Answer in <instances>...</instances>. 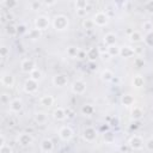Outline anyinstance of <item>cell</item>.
I'll list each match as a JSON object with an SVG mask.
<instances>
[{
  "instance_id": "cell-44",
  "label": "cell",
  "mask_w": 153,
  "mask_h": 153,
  "mask_svg": "<svg viewBox=\"0 0 153 153\" xmlns=\"http://www.w3.org/2000/svg\"><path fill=\"white\" fill-rule=\"evenodd\" d=\"M0 100L2 104H6V103H10V96L6 94V93H2L1 97H0Z\"/></svg>"
},
{
  "instance_id": "cell-7",
  "label": "cell",
  "mask_w": 153,
  "mask_h": 153,
  "mask_svg": "<svg viewBox=\"0 0 153 153\" xmlns=\"http://www.w3.org/2000/svg\"><path fill=\"white\" fill-rule=\"evenodd\" d=\"M72 91L75 94H82L86 91V84L82 80H76L72 85Z\"/></svg>"
},
{
  "instance_id": "cell-28",
  "label": "cell",
  "mask_w": 153,
  "mask_h": 153,
  "mask_svg": "<svg viewBox=\"0 0 153 153\" xmlns=\"http://www.w3.org/2000/svg\"><path fill=\"white\" fill-rule=\"evenodd\" d=\"M93 110H94L93 106L90 105V104H85V105H82V108H81V112H82V115H86V116L92 115Z\"/></svg>"
},
{
  "instance_id": "cell-6",
  "label": "cell",
  "mask_w": 153,
  "mask_h": 153,
  "mask_svg": "<svg viewBox=\"0 0 153 153\" xmlns=\"http://www.w3.org/2000/svg\"><path fill=\"white\" fill-rule=\"evenodd\" d=\"M37 88H38V81L32 80L31 78H29L24 84V90L27 93H33L37 91Z\"/></svg>"
},
{
  "instance_id": "cell-26",
  "label": "cell",
  "mask_w": 153,
  "mask_h": 153,
  "mask_svg": "<svg viewBox=\"0 0 153 153\" xmlns=\"http://www.w3.org/2000/svg\"><path fill=\"white\" fill-rule=\"evenodd\" d=\"M143 39H145L146 45H148V47L153 48V30H152V31H149V32H147V33L145 35Z\"/></svg>"
},
{
  "instance_id": "cell-12",
  "label": "cell",
  "mask_w": 153,
  "mask_h": 153,
  "mask_svg": "<svg viewBox=\"0 0 153 153\" xmlns=\"http://www.w3.org/2000/svg\"><path fill=\"white\" fill-rule=\"evenodd\" d=\"M53 148H54V143H53V141L50 139L42 140V142H41V151L43 153H50L53 151Z\"/></svg>"
},
{
  "instance_id": "cell-10",
  "label": "cell",
  "mask_w": 153,
  "mask_h": 153,
  "mask_svg": "<svg viewBox=\"0 0 153 153\" xmlns=\"http://www.w3.org/2000/svg\"><path fill=\"white\" fill-rule=\"evenodd\" d=\"M67 82H68V78L65 74H57L53 78V84L57 87H63L67 85Z\"/></svg>"
},
{
  "instance_id": "cell-11",
  "label": "cell",
  "mask_w": 153,
  "mask_h": 153,
  "mask_svg": "<svg viewBox=\"0 0 153 153\" xmlns=\"http://www.w3.org/2000/svg\"><path fill=\"white\" fill-rule=\"evenodd\" d=\"M84 139L86 141H88V142L94 141L97 139V131H96V129L92 128V127L85 128V130H84Z\"/></svg>"
},
{
  "instance_id": "cell-21",
  "label": "cell",
  "mask_w": 153,
  "mask_h": 153,
  "mask_svg": "<svg viewBox=\"0 0 153 153\" xmlns=\"http://www.w3.org/2000/svg\"><path fill=\"white\" fill-rule=\"evenodd\" d=\"M142 116H143V111H142L141 108L134 106V108L131 109V117H133L134 120H140Z\"/></svg>"
},
{
  "instance_id": "cell-40",
  "label": "cell",
  "mask_w": 153,
  "mask_h": 153,
  "mask_svg": "<svg viewBox=\"0 0 153 153\" xmlns=\"http://www.w3.org/2000/svg\"><path fill=\"white\" fill-rule=\"evenodd\" d=\"M0 153H13V149L8 145H5L0 147Z\"/></svg>"
},
{
  "instance_id": "cell-18",
  "label": "cell",
  "mask_w": 153,
  "mask_h": 153,
  "mask_svg": "<svg viewBox=\"0 0 153 153\" xmlns=\"http://www.w3.org/2000/svg\"><path fill=\"white\" fill-rule=\"evenodd\" d=\"M39 102H41V104H42L43 106H51V105L54 104V98H53V96H50V94H45V96H42V97H41Z\"/></svg>"
},
{
  "instance_id": "cell-29",
  "label": "cell",
  "mask_w": 153,
  "mask_h": 153,
  "mask_svg": "<svg viewBox=\"0 0 153 153\" xmlns=\"http://www.w3.org/2000/svg\"><path fill=\"white\" fill-rule=\"evenodd\" d=\"M35 120H36L37 123L43 124V123H45V121H47V115H45L44 112H37V114L35 115Z\"/></svg>"
},
{
  "instance_id": "cell-3",
  "label": "cell",
  "mask_w": 153,
  "mask_h": 153,
  "mask_svg": "<svg viewBox=\"0 0 153 153\" xmlns=\"http://www.w3.org/2000/svg\"><path fill=\"white\" fill-rule=\"evenodd\" d=\"M93 19V22H94V24L96 25H98V26H104L106 23H108V14L105 13V12H98V13H96L94 14V17L92 18Z\"/></svg>"
},
{
  "instance_id": "cell-20",
  "label": "cell",
  "mask_w": 153,
  "mask_h": 153,
  "mask_svg": "<svg viewBox=\"0 0 153 153\" xmlns=\"http://www.w3.org/2000/svg\"><path fill=\"white\" fill-rule=\"evenodd\" d=\"M134 97L131 96V94H123L122 96V99H121V102H122V104L123 105H126V106H130V105H133L134 104Z\"/></svg>"
},
{
  "instance_id": "cell-46",
  "label": "cell",
  "mask_w": 153,
  "mask_h": 153,
  "mask_svg": "<svg viewBox=\"0 0 153 153\" xmlns=\"http://www.w3.org/2000/svg\"><path fill=\"white\" fill-rule=\"evenodd\" d=\"M17 27H18V32H19V33H23V32L26 31V29H25L24 25H19V26H17Z\"/></svg>"
},
{
  "instance_id": "cell-15",
  "label": "cell",
  "mask_w": 153,
  "mask_h": 153,
  "mask_svg": "<svg viewBox=\"0 0 153 153\" xmlns=\"http://www.w3.org/2000/svg\"><path fill=\"white\" fill-rule=\"evenodd\" d=\"M116 41H117L116 35H115V33H111V32L106 33V35L104 36V39H103V42H104V43H105L108 47L116 45Z\"/></svg>"
},
{
  "instance_id": "cell-37",
  "label": "cell",
  "mask_w": 153,
  "mask_h": 153,
  "mask_svg": "<svg viewBox=\"0 0 153 153\" xmlns=\"http://www.w3.org/2000/svg\"><path fill=\"white\" fill-rule=\"evenodd\" d=\"M87 7V1L86 0H79L75 2V8L76 10H82V8H86Z\"/></svg>"
},
{
  "instance_id": "cell-42",
  "label": "cell",
  "mask_w": 153,
  "mask_h": 153,
  "mask_svg": "<svg viewBox=\"0 0 153 153\" xmlns=\"http://www.w3.org/2000/svg\"><path fill=\"white\" fill-rule=\"evenodd\" d=\"M41 6H42V2H39V1H31L30 2V7L32 10H38Z\"/></svg>"
},
{
  "instance_id": "cell-38",
  "label": "cell",
  "mask_w": 153,
  "mask_h": 153,
  "mask_svg": "<svg viewBox=\"0 0 153 153\" xmlns=\"http://www.w3.org/2000/svg\"><path fill=\"white\" fill-rule=\"evenodd\" d=\"M8 54H10V48H7L6 45H1V47H0V56H1L2 59H5Z\"/></svg>"
},
{
  "instance_id": "cell-43",
  "label": "cell",
  "mask_w": 153,
  "mask_h": 153,
  "mask_svg": "<svg viewBox=\"0 0 153 153\" xmlns=\"http://www.w3.org/2000/svg\"><path fill=\"white\" fill-rule=\"evenodd\" d=\"M145 146H146V148H147L148 151H153V137H151V139H148V140L146 141V143H145Z\"/></svg>"
},
{
  "instance_id": "cell-36",
  "label": "cell",
  "mask_w": 153,
  "mask_h": 153,
  "mask_svg": "<svg viewBox=\"0 0 153 153\" xmlns=\"http://www.w3.org/2000/svg\"><path fill=\"white\" fill-rule=\"evenodd\" d=\"M2 4H4L7 8H10V10H12L13 7H16V6L18 5V2H17L16 0H5Z\"/></svg>"
},
{
  "instance_id": "cell-41",
  "label": "cell",
  "mask_w": 153,
  "mask_h": 153,
  "mask_svg": "<svg viewBox=\"0 0 153 153\" xmlns=\"http://www.w3.org/2000/svg\"><path fill=\"white\" fill-rule=\"evenodd\" d=\"M134 65H135V67H143L145 61H143L142 57H136V59L134 60Z\"/></svg>"
},
{
  "instance_id": "cell-13",
  "label": "cell",
  "mask_w": 153,
  "mask_h": 153,
  "mask_svg": "<svg viewBox=\"0 0 153 153\" xmlns=\"http://www.w3.org/2000/svg\"><path fill=\"white\" fill-rule=\"evenodd\" d=\"M120 55L122 57H131V56L135 55V50H134V48H131L129 45H126V47L120 48Z\"/></svg>"
},
{
  "instance_id": "cell-1",
  "label": "cell",
  "mask_w": 153,
  "mask_h": 153,
  "mask_svg": "<svg viewBox=\"0 0 153 153\" xmlns=\"http://www.w3.org/2000/svg\"><path fill=\"white\" fill-rule=\"evenodd\" d=\"M53 26L56 30H59V31H62V30L67 29V26H68V18L66 16H62V14L56 16L54 18V20H53Z\"/></svg>"
},
{
  "instance_id": "cell-47",
  "label": "cell",
  "mask_w": 153,
  "mask_h": 153,
  "mask_svg": "<svg viewBox=\"0 0 153 153\" xmlns=\"http://www.w3.org/2000/svg\"><path fill=\"white\" fill-rule=\"evenodd\" d=\"M5 145H6V143H5V136L1 135V136H0V147H1V146H5Z\"/></svg>"
},
{
  "instance_id": "cell-48",
  "label": "cell",
  "mask_w": 153,
  "mask_h": 153,
  "mask_svg": "<svg viewBox=\"0 0 153 153\" xmlns=\"http://www.w3.org/2000/svg\"><path fill=\"white\" fill-rule=\"evenodd\" d=\"M43 5H47V6H49V5H54L55 4V1H44V2H42Z\"/></svg>"
},
{
  "instance_id": "cell-2",
  "label": "cell",
  "mask_w": 153,
  "mask_h": 153,
  "mask_svg": "<svg viewBox=\"0 0 153 153\" xmlns=\"http://www.w3.org/2000/svg\"><path fill=\"white\" fill-rule=\"evenodd\" d=\"M49 24H50V20H49V18L45 17V16H39V17H37L36 20H35V26H36V29H38V30H45V29L49 26Z\"/></svg>"
},
{
  "instance_id": "cell-35",
  "label": "cell",
  "mask_w": 153,
  "mask_h": 153,
  "mask_svg": "<svg viewBox=\"0 0 153 153\" xmlns=\"http://www.w3.org/2000/svg\"><path fill=\"white\" fill-rule=\"evenodd\" d=\"M142 29L146 31V33L149 32V31H152V30H153V23H152L151 20H146V22L142 24Z\"/></svg>"
},
{
  "instance_id": "cell-19",
  "label": "cell",
  "mask_w": 153,
  "mask_h": 153,
  "mask_svg": "<svg viewBox=\"0 0 153 153\" xmlns=\"http://www.w3.org/2000/svg\"><path fill=\"white\" fill-rule=\"evenodd\" d=\"M54 117L57 120V121H62L67 117V114H66V110L62 109V108H57L54 110Z\"/></svg>"
},
{
  "instance_id": "cell-9",
  "label": "cell",
  "mask_w": 153,
  "mask_h": 153,
  "mask_svg": "<svg viewBox=\"0 0 153 153\" xmlns=\"http://www.w3.org/2000/svg\"><path fill=\"white\" fill-rule=\"evenodd\" d=\"M129 146H130V148H133V149H141V148L143 147V140H142L140 136L134 135V136H131L130 140H129Z\"/></svg>"
},
{
  "instance_id": "cell-25",
  "label": "cell",
  "mask_w": 153,
  "mask_h": 153,
  "mask_svg": "<svg viewBox=\"0 0 153 153\" xmlns=\"http://www.w3.org/2000/svg\"><path fill=\"white\" fill-rule=\"evenodd\" d=\"M100 78H102V80H104V81H109V80H112V79H114V74H112V72H111L110 69H104V71L100 73Z\"/></svg>"
},
{
  "instance_id": "cell-17",
  "label": "cell",
  "mask_w": 153,
  "mask_h": 153,
  "mask_svg": "<svg viewBox=\"0 0 153 153\" xmlns=\"http://www.w3.org/2000/svg\"><path fill=\"white\" fill-rule=\"evenodd\" d=\"M10 109L13 111V112H19L22 109H23V102L20 99H13L11 100L10 103Z\"/></svg>"
},
{
  "instance_id": "cell-49",
  "label": "cell",
  "mask_w": 153,
  "mask_h": 153,
  "mask_svg": "<svg viewBox=\"0 0 153 153\" xmlns=\"http://www.w3.org/2000/svg\"><path fill=\"white\" fill-rule=\"evenodd\" d=\"M90 66H91V67H90L91 69H94V68H96V65H94L93 62H90Z\"/></svg>"
},
{
  "instance_id": "cell-23",
  "label": "cell",
  "mask_w": 153,
  "mask_h": 153,
  "mask_svg": "<svg viewBox=\"0 0 153 153\" xmlns=\"http://www.w3.org/2000/svg\"><path fill=\"white\" fill-rule=\"evenodd\" d=\"M129 38H130V41H131V42H135V43L141 42V41L143 39V37H142L141 32H139V31H131V32H130V35H129Z\"/></svg>"
},
{
  "instance_id": "cell-31",
  "label": "cell",
  "mask_w": 153,
  "mask_h": 153,
  "mask_svg": "<svg viewBox=\"0 0 153 153\" xmlns=\"http://www.w3.org/2000/svg\"><path fill=\"white\" fill-rule=\"evenodd\" d=\"M108 54L110 56H116V55H120V48L116 47V45H111V47H108Z\"/></svg>"
},
{
  "instance_id": "cell-4",
  "label": "cell",
  "mask_w": 153,
  "mask_h": 153,
  "mask_svg": "<svg viewBox=\"0 0 153 153\" xmlns=\"http://www.w3.org/2000/svg\"><path fill=\"white\" fill-rule=\"evenodd\" d=\"M59 136H60V139L63 140V141H69V140L72 139V136H73V130H72L69 127L63 126V127L59 130Z\"/></svg>"
},
{
  "instance_id": "cell-8",
  "label": "cell",
  "mask_w": 153,
  "mask_h": 153,
  "mask_svg": "<svg viewBox=\"0 0 153 153\" xmlns=\"http://www.w3.org/2000/svg\"><path fill=\"white\" fill-rule=\"evenodd\" d=\"M17 141H18V143H19L20 146H29V145L32 143L33 139H32V136H31L30 134H27V133H22V134H19Z\"/></svg>"
},
{
  "instance_id": "cell-22",
  "label": "cell",
  "mask_w": 153,
  "mask_h": 153,
  "mask_svg": "<svg viewBox=\"0 0 153 153\" xmlns=\"http://www.w3.org/2000/svg\"><path fill=\"white\" fill-rule=\"evenodd\" d=\"M5 31H6V33H7L10 37H14V36L18 33V27L14 26L13 24H8V25L6 26V29H5Z\"/></svg>"
},
{
  "instance_id": "cell-14",
  "label": "cell",
  "mask_w": 153,
  "mask_h": 153,
  "mask_svg": "<svg viewBox=\"0 0 153 153\" xmlns=\"http://www.w3.org/2000/svg\"><path fill=\"white\" fill-rule=\"evenodd\" d=\"M1 84L6 87H11L14 84V76L12 74H2L1 76Z\"/></svg>"
},
{
  "instance_id": "cell-34",
  "label": "cell",
  "mask_w": 153,
  "mask_h": 153,
  "mask_svg": "<svg viewBox=\"0 0 153 153\" xmlns=\"http://www.w3.org/2000/svg\"><path fill=\"white\" fill-rule=\"evenodd\" d=\"M104 140H105V142L111 143L115 141V135L111 131H106V133H104Z\"/></svg>"
},
{
  "instance_id": "cell-5",
  "label": "cell",
  "mask_w": 153,
  "mask_h": 153,
  "mask_svg": "<svg viewBox=\"0 0 153 153\" xmlns=\"http://www.w3.org/2000/svg\"><path fill=\"white\" fill-rule=\"evenodd\" d=\"M20 69L24 72V73H31L33 69H35V62L31 60V59H25L22 61L20 63Z\"/></svg>"
},
{
  "instance_id": "cell-45",
  "label": "cell",
  "mask_w": 153,
  "mask_h": 153,
  "mask_svg": "<svg viewBox=\"0 0 153 153\" xmlns=\"http://www.w3.org/2000/svg\"><path fill=\"white\" fill-rule=\"evenodd\" d=\"M75 11H76V16H79V17H86V13H87V10H86V8L75 10Z\"/></svg>"
},
{
  "instance_id": "cell-33",
  "label": "cell",
  "mask_w": 153,
  "mask_h": 153,
  "mask_svg": "<svg viewBox=\"0 0 153 153\" xmlns=\"http://www.w3.org/2000/svg\"><path fill=\"white\" fill-rule=\"evenodd\" d=\"M67 55L71 56V57H75L79 55V49L76 47H69L67 49Z\"/></svg>"
},
{
  "instance_id": "cell-30",
  "label": "cell",
  "mask_w": 153,
  "mask_h": 153,
  "mask_svg": "<svg viewBox=\"0 0 153 153\" xmlns=\"http://www.w3.org/2000/svg\"><path fill=\"white\" fill-rule=\"evenodd\" d=\"M30 78L32 79V80H36V81H38L41 78H42V72L39 71V69H37V68H35L31 73H30Z\"/></svg>"
},
{
  "instance_id": "cell-50",
  "label": "cell",
  "mask_w": 153,
  "mask_h": 153,
  "mask_svg": "<svg viewBox=\"0 0 153 153\" xmlns=\"http://www.w3.org/2000/svg\"><path fill=\"white\" fill-rule=\"evenodd\" d=\"M151 116H152V118H153V109L151 110Z\"/></svg>"
},
{
  "instance_id": "cell-39",
  "label": "cell",
  "mask_w": 153,
  "mask_h": 153,
  "mask_svg": "<svg viewBox=\"0 0 153 153\" xmlns=\"http://www.w3.org/2000/svg\"><path fill=\"white\" fill-rule=\"evenodd\" d=\"M145 10L148 13L153 14V0H149V1H146L145 2Z\"/></svg>"
},
{
  "instance_id": "cell-16",
  "label": "cell",
  "mask_w": 153,
  "mask_h": 153,
  "mask_svg": "<svg viewBox=\"0 0 153 153\" xmlns=\"http://www.w3.org/2000/svg\"><path fill=\"white\" fill-rule=\"evenodd\" d=\"M99 49L98 48H96V47H92V48H90L87 51H86V56L88 57V60L91 61V62H93V61H96V59L99 56Z\"/></svg>"
},
{
  "instance_id": "cell-24",
  "label": "cell",
  "mask_w": 153,
  "mask_h": 153,
  "mask_svg": "<svg viewBox=\"0 0 153 153\" xmlns=\"http://www.w3.org/2000/svg\"><path fill=\"white\" fill-rule=\"evenodd\" d=\"M133 86L134 87H141V86H143V84H145V79H143V76H141V75H135L134 78H133Z\"/></svg>"
},
{
  "instance_id": "cell-32",
  "label": "cell",
  "mask_w": 153,
  "mask_h": 153,
  "mask_svg": "<svg viewBox=\"0 0 153 153\" xmlns=\"http://www.w3.org/2000/svg\"><path fill=\"white\" fill-rule=\"evenodd\" d=\"M29 37L31 38V39H36V38H38L39 36H41V30H38V29H31L30 31H29Z\"/></svg>"
},
{
  "instance_id": "cell-27",
  "label": "cell",
  "mask_w": 153,
  "mask_h": 153,
  "mask_svg": "<svg viewBox=\"0 0 153 153\" xmlns=\"http://www.w3.org/2000/svg\"><path fill=\"white\" fill-rule=\"evenodd\" d=\"M94 25H96V24H94L93 19H90V18H85V19L82 20V27H84V29H86V30H90V29H92Z\"/></svg>"
}]
</instances>
